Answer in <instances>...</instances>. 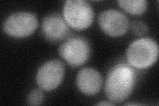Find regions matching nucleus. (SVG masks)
<instances>
[{
    "label": "nucleus",
    "instance_id": "nucleus-1",
    "mask_svg": "<svg viewBox=\"0 0 159 106\" xmlns=\"http://www.w3.org/2000/svg\"><path fill=\"white\" fill-rule=\"evenodd\" d=\"M136 81L134 70L125 64H118L109 71L106 82L105 92L111 102L120 103L132 93Z\"/></svg>",
    "mask_w": 159,
    "mask_h": 106
},
{
    "label": "nucleus",
    "instance_id": "nucleus-2",
    "mask_svg": "<svg viewBox=\"0 0 159 106\" xmlns=\"http://www.w3.org/2000/svg\"><path fill=\"white\" fill-rule=\"evenodd\" d=\"M158 57V44L149 38H141L133 41L127 51L129 64L138 69L151 67L156 62Z\"/></svg>",
    "mask_w": 159,
    "mask_h": 106
},
{
    "label": "nucleus",
    "instance_id": "nucleus-3",
    "mask_svg": "<svg viewBox=\"0 0 159 106\" xmlns=\"http://www.w3.org/2000/svg\"><path fill=\"white\" fill-rule=\"evenodd\" d=\"M63 16L68 26L81 31L88 28L92 23L93 11L86 1L68 0L64 3Z\"/></svg>",
    "mask_w": 159,
    "mask_h": 106
},
{
    "label": "nucleus",
    "instance_id": "nucleus-4",
    "mask_svg": "<svg viewBox=\"0 0 159 106\" xmlns=\"http://www.w3.org/2000/svg\"><path fill=\"white\" fill-rule=\"evenodd\" d=\"M38 27L35 15L26 12L14 13L5 20L3 25L4 32L16 38H25L32 35Z\"/></svg>",
    "mask_w": 159,
    "mask_h": 106
},
{
    "label": "nucleus",
    "instance_id": "nucleus-5",
    "mask_svg": "<svg viewBox=\"0 0 159 106\" xmlns=\"http://www.w3.org/2000/svg\"><path fill=\"white\" fill-rule=\"evenodd\" d=\"M90 47L82 37H72L64 41L59 48L61 57L71 67H78L85 64L90 56Z\"/></svg>",
    "mask_w": 159,
    "mask_h": 106
},
{
    "label": "nucleus",
    "instance_id": "nucleus-6",
    "mask_svg": "<svg viewBox=\"0 0 159 106\" xmlns=\"http://www.w3.org/2000/svg\"><path fill=\"white\" fill-rule=\"evenodd\" d=\"M65 68L64 64L58 60H51L43 64L36 75V82L43 90L51 92L61 84Z\"/></svg>",
    "mask_w": 159,
    "mask_h": 106
},
{
    "label": "nucleus",
    "instance_id": "nucleus-7",
    "mask_svg": "<svg viewBox=\"0 0 159 106\" xmlns=\"http://www.w3.org/2000/svg\"><path fill=\"white\" fill-rule=\"evenodd\" d=\"M98 23L102 31L110 37H117L125 35L129 22L125 14L116 9H107L98 17Z\"/></svg>",
    "mask_w": 159,
    "mask_h": 106
},
{
    "label": "nucleus",
    "instance_id": "nucleus-8",
    "mask_svg": "<svg viewBox=\"0 0 159 106\" xmlns=\"http://www.w3.org/2000/svg\"><path fill=\"white\" fill-rule=\"evenodd\" d=\"M41 30L44 38L51 42L61 41L69 33L68 25L65 20L57 14L49 15L44 17Z\"/></svg>",
    "mask_w": 159,
    "mask_h": 106
},
{
    "label": "nucleus",
    "instance_id": "nucleus-9",
    "mask_svg": "<svg viewBox=\"0 0 159 106\" xmlns=\"http://www.w3.org/2000/svg\"><path fill=\"white\" fill-rule=\"evenodd\" d=\"M76 84L79 90L84 94L95 95L99 92L102 88L101 74L93 68H84L78 73Z\"/></svg>",
    "mask_w": 159,
    "mask_h": 106
},
{
    "label": "nucleus",
    "instance_id": "nucleus-10",
    "mask_svg": "<svg viewBox=\"0 0 159 106\" xmlns=\"http://www.w3.org/2000/svg\"><path fill=\"white\" fill-rule=\"evenodd\" d=\"M118 4L127 13L139 16L145 13L147 8V2L145 0H121Z\"/></svg>",
    "mask_w": 159,
    "mask_h": 106
},
{
    "label": "nucleus",
    "instance_id": "nucleus-11",
    "mask_svg": "<svg viewBox=\"0 0 159 106\" xmlns=\"http://www.w3.org/2000/svg\"><path fill=\"white\" fill-rule=\"evenodd\" d=\"M44 99V94L41 90L38 89L33 90L28 95L27 101L29 105H41Z\"/></svg>",
    "mask_w": 159,
    "mask_h": 106
},
{
    "label": "nucleus",
    "instance_id": "nucleus-12",
    "mask_svg": "<svg viewBox=\"0 0 159 106\" xmlns=\"http://www.w3.org/2000/svg\"><path fill=\"white\" fill-rule=\"evenodd\" d=\"M131 30L137 36H143L148 32V27L145 23L136 20L131 24Z\"/></svg>",
    "mask_w": 159,
    "mask_h": 106
},
{
    "label": "nucleus",
    "instance_id": "nucleus-13",
    "mask_svg": "<svg viewBox=\"0 0 159 106\" xmlns=\"http://www.w3.org/2000/svg\"><path fill=\"white\" fill-rule=\"evenodd\" d=\"M113 104L111 103H108V102H100V103H98L97 104V105H112Z\"/></svg>",
    "mask_w": 159,
    "mask_h": 106
},
{
    "label": "nucleus",
    "instance_id": "nucleus-14",
    "mask_svg": "<svg viewBox=\"0 0 159 106\" xmlns=\"http://www.w3.org/2000/svg\"><path fill=\"white\" fill-rule=\"evenodd\" d=\"M127 105H140L142 104H128Z\"/></svg>",
    "mask_w": 159,
    "mask_h": 106
}]
</instances>
